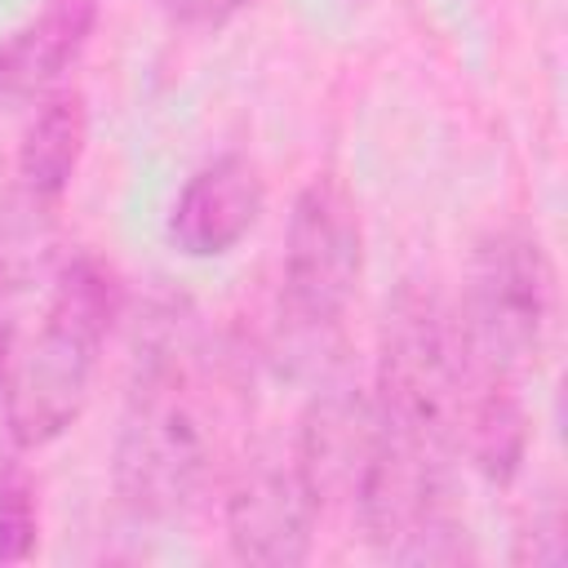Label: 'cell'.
<instances>
[{
  "label": "cell",
  "instance_id": "cell-16",
  "mask_svg": "<svg viewBox=\"0 0 568 568\" xmlns=\"http://www.w3.org/2000/svg\"><path fill=\"white\" fill-rule=\"evenodd\" d=\"M13 359H18V351H13V320L0 311V399H4V386H9V373H13Z\"/></svg>",
  "mask_w": 568,
  "mask_h": 568
},
{
  "label": "cell",
  "instance_id": "cell-15",
  "mask_svg": "<svg viewBox=\"0 0 568 568\" xmlns=\"http://www.w3.org/2000/svg\"><path fill=\"white\" fill-rule=\"evenodd\" d=\"M524 537H532V546H528V550H519V559H532V564H541V568H559V564L568 559L564 515H559L555 506H550V510H541V515H532V528H528Z\"/></svg>",
  "mask_w": 568,
  "mask_h": 568
},
{
  "label": "cell",
  "instance_id": "cell-4",
  "mask_svg": "<svg viewBox=\"0 0 568 568\" xmlns=\"http://www.w3.org/2000/svg\"><path fill=\"white\" fill-rule=\"evenodd\" d=\"M550 293V262L532 231L501 226L479 240L457 315L470 359L488 373L519 377L541 351Z\"/></svg>",
  "mask_w": 568,
  "mask_h": 568
},
{
  "label": "cell",
  "instance_id": "cell-6",
  "mask_svg": "<svg viewBox=\"0 0 568 568\" xmlns=\"http://www.w3.org/2000/svg\"><path fill=\"white\" fill-rule=\"evenodd\" d=\"M320 501L311 497L293 453H253L226 493V541L235 559L257 568H293L311 555Z\"/></svg>",
  "mask_w": 568,
  "mask_h": 568
},
{
  "label": "cell",
  "instance_id": "cell-13",
  "mask_svg": "<svg viewBox=\"0 0 568 568\" xmlns=\"http://www.w3.org/2000/svg\"><path fill=\"white\" fill-rule=\"evenodd\" d=\"M40 541V501L36 475L22 457L0 462V564H22L36 555Z\"/></svg>",
  "mask_w": 568,
  "mask_h": 568
},
{
  "label": "cell",
  "instance_id": "cell-10",
  "mask_svg": "<svg viewBox=\"0 0 568 568\" xmlns=\"http://www.w3.org/2000/svg\"><path fill=\"white\" fill-rule=\"evenodd\" d=\"M453 448H462L470 466L493 484H510L519 475L528 453V417L515 395V377L470 364L453 417Z\"/></svg>",
  "mask_w": 568,
  "mask_h": 568
},
{
  "label": "cell",
  "instance_id": "cell-3",
  "mask_svg": "<svg viewBox=\"0 0 568 568\" xmlns=\"http://www.w3.org/2000/svg\"><path fill=\"white\" fill-rule=\"evenodd\" d=\"M470 351L457 315L430 284L408 280L382 315L377 333V408L395 430H408L453 453V417L470 377Z\"/></svg>",
  "mask_w": 568,
  "mask_h": 568
},
{
  "label": "cell",
  "instance_id": "cell-9",
  "mask_svg": "<svg viewBox=\"0 0 568 568\" xmlns=\"http://www.w3.org/2000/svg\"><path fill=\"white\" fill-rule=\"evenodd\" d=\"M98 22V0H49L0 44V102L44 98L80 58Z\"/></svg>",
  "mask_w": 568,
  "mask_h": 568
},
{
  "label": "cell",
  "instance_id": "cell-11",
  "mask_svg": "<svg viewBox=\"0 0 568 568\" xmlns=\"http://www.w3.org/2000/svg\"><path fill=\"white\" fill-rule=\"evenodd\" d=\"M62 253L58 195H44L27 182H13L0 195V288L18 293L40 284Z\"/></svg>",
  "mask_w": 568,
  "mask_h": 568
},
{
  "label": "cell",
  "instance_id": "cell-14",
  "mask_svg": "<svg viewBox=\"0 0 568 568\" xmlns=\"http://www.w3.org/2000/svg\"><path fill=\"white\" fill-rule=\"evenodd\" d=\"M248 0H160L164 18L173 27H186V31H217L226 27Z\"/></svg>",
  "mask_w": 568,
  "mask_h": 568
},
{
  "label": "cell",
  "instance_id": "cell-2",
  "mask_svg": "<svg viewBox=\"0 0 568 568\" xmlns=\"http://www.w3.org/2000/svg\"><path fill=\"white\" fill-rule=\"evenodd\" d=\"M120 315V284L93 253L58 262L53 302L36 342L13 359L4 386V426L18 448L53 444L89 404L98 351Z\"/></svg>",
  "mask_w": 568,
  "mask_h": 568
},
{
  "label": "cell",
  "instance_id": "cell-8",
  "mask_svg": "<svg viewBox=\"0 0 568 568\" xmlns=\"http://www.w3.org/2000/svg\"><path fill=\"white\" fill-rule=\"evenodd\" d=\"M266 182L248 155H217L195 169L169 209V240L186 257H222L231 253L262 217Z\"/></svg>",
  "mask_w": 568,
  "mask_h": 568
},
{
  "label": "cell",
  "instance_id": "cell-5",
  "mask_svg": "<svg viewBox=\"0 0 568 568\" xmlns=\"http://www.w3.org/2000/svg\"><path fill=\"white\" fill-rule=\"evenodd\" d=\"M364 271V226L351 191L324 173L311 178L284 235V311L306 333H328Z\"/></svg>",
  "mask_w": 568,
  "mask_h": 568
},
{
  "label": "cell",
  "instance_id": "cell-7",
  "mask_svg": "<svg viewBox=\"0 0 568 568\" xmlns=\"http://www.w3.org/2000/svg\"><path fill=\"white\" fill-rule=\"evenodd\" d=\"M386 435V417L377 399L359 386H328L320 390L297 426L293 462L311 488V497L324 506H351L377 448Z\"/></svg>",
  "mask_w": 568,
  "mask_h": 568
},
{
  "label": "cell",
  "instance_id": "cell-12",
  "mask_svg": "<svg viewBox=\"0 0 568 568\" xmlns=\"http://www.w3.org/2000/svg\"><path fill=\"white\" fill-rule=\"evenodd\" d=\"M80 151H84V98L71 89L49 93L18 142V182L44 195H62L80 164Z\"/></svg>",
  "mask_w": 568,
  "mask_h": 568
},
{
  "label": "cell",
  "instance_id": "cell-1",
  "mask_svg": "<svg viewBox=\"0 0 568 568\" xmlns=\"http://www.w3.org/2000/svg\"><path fill=\"white\" fill-rule=\"evenodd\" d=\"M195 333L138 342V377L115 435L111 479L129 510L164 519L191 506L213 470V422L200 399Z\"/></svg>",
  "mask_w": 568,
  "mask_h": 568
}]
</instances>
